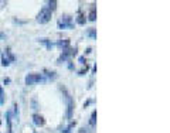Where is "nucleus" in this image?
Masks as SVG:
<instances>
[{"mask_svg":"<svg viewBox=\"0 0 170 133\" xmlns=\"http://www.w3.org/2000/svg\"><path fill=\"white\" fill-rule=\"evenodd\" d=\"M60 89L64 92V98H65V102H67V117L71 119L72 117V111H74V101H72L71 95L68 94V91L65 89L64 86H60Z\"/></svg>","mask_w":170,"mask_h":133,"instance_id":"nucleus-1","label":"nucleus"},{"mask_svg":"<svg viewBox=\"0 0 170 133\" xmlns=\"http://www.w3.org/2000/svg\"><path fill=\"white\" fill-rule=\"evenodd\" d=\"M50 20H51V11L48 10L47 7H42L37 16V22L40 23V24H45V23H48Z\"/></svg>","mask_w":170,"mask_h":133,"instance_id":"nucleus-2","label":"nucleus"},{"mask_svg":"<svg viewBox=\"0 0 170 133\" xmlns=\"http://www.w3.org/2000/svg\"><path fill=\"white\" fill-rule=\"evenodd\" d=\"M58 28H74V23H72V17L68 14H64L58 20Z\"/></svg>","mask_w":170,"mask_h":133,"instance_id":"nucleus-3","label":"nucleus"},{"mask_svg":"<svg viewBox=\"0 0 170 133\" xmlns=\"http://www.w3.org/2000/svg\"><path fill=\"white\" fill-rule=\"evenodd\" d=\"M44 81H45V78L41 74H28L26 77L24 82H26V85H33L36 82H44Z\"/></svg>","mask_w":170,"mask_h":133,"instance_id":"nucleus-4","label":"nucleus"},{"mask_svg":"<svg viewBox=\"0 0 170 133\" xmlns=\"http://www.w3.org/2000/svg\"><path fill=\"white\" fill-rule=\"evenodd\" d=\"M33 122H34L36 126H44V125H45V119H44L41 115L34 113V115H33Z\"/></svg>","mask_w":170,"mask_h":133,"instance_id":"nucleus-5","label":"nucleus"},{"mask_svg":"<svg viewBox=\"0 0 170 133\" xmlns=\"http://www.w3.org/2000/svg\"><path fill=\"white\" fill-rule=\"evenodd\" d=\"M11 112L7 111L6 112V122H7V129H9V133H13V130H11Z\"/></svg>","mask_w":170,"mask_h":133,"instance_id":"nucleus-6","label":"nucleus"},{"mask_svg":"<svg viewBox=\"0 0 170 133\" xmlns=\"http://www.w3.org/2000/svg\"><path fill=\"white\" fill-rule=\"evenodd\" d=\"M88 19H89L91 22H95V20H96V10H95V4H92V7H91V11H89V16H88Z\"/></svg>","mask_w":170,"mask_h":133,"instance_id":"nucleus-7","label":"nucleus"},{"mask_svg":"<svg viewBox=\"0 0 170 133\" xmlns=\"http://www.w3.org/2000/svg\"><path fill=\"white\" fill-rule=\"evenodd\" d=\"M55 45L61 47V48H63V51H64V50H67V48L69 47V41H68V40H61V41H58Z\"/></svg>","mask_w":170,"mask_h":133,"instance_id":"nucleus-8","label":"nucleus"},{"mask_svg":"<svg viewBox=\"0 0 170 133\" xmlns=\"http://www.w3.org/2000/svg\"><path fill=\"white\" fill-rule=\"evenodd\" d=\"M44 74L47 75V77H48V78H50L51 81H54L55 78H57V74H55L54 71H50V69H44Z\"/></svg>","mask_w":170,"mask_h":133,"instance_id":"nucleus-9","label":"nucleus"},{"mask_svg":"<svg viewBox=\"0 0 170 133\" xmlns=\"http://www.w3.org/2000/svg\"><path fill=\"white\" fill-rule=\"evenodd\" d=\"M38 41H40V43H42V44H44V45H45L47 48H53V47H54V44L51 43V41H48L47 38H40Z\"/></svg>","mask_w":170,"mask_h":133,"instance_id":"nucleus-10","label":"nucleus"},{"mask_svg":"<svg viewBox=\"0 0 170 133\" xmlns=\"http://www.w3.org/2000/svg\"><path fill=\"white\" fill-rule=\"evenodd\" d=\"M47 9L50 11H54L55 9H57V1H55V0H50V1H48V7H47Z\"/></svg>","mask_w":170,"mask_h":133,"instance_id":"nucleus-11","label":"nucleus"},{"mask_svg":"<svg viewBox=\"0 0 170 133\" xmlns=\"http://www.w3.org/2000/svg\"><path fill=\"white\" fill-rule=\"evenodd\" d=\"M86 36L91 38H96V28H88L86 30Z\"/></svg>","mask_w":170,"mask_h":133,"instance_id":"nucleus-12","label":"nucleus"},{"mask_svg":"<svg viewBox=\"0 0 170 133\" xmlns=\"http://www.w3.org/2000/svg\"><path fill=\"white\" fill-rule=\"evenodd\" d=\"M6 57H7V58H9V61H14V59H16V57H14V55H13V53H11L10 51V48H7V50H6V54H4Z\"/></svg>","mask_w":170,"mask_h":133,"instance_id":"nucleus-13","label":"nucleus"},{"mask_svg":"<svg viewBox=\"0 0 170 133\" xmlns=\"http://www.w3.org/2000/svg\"><path fill=\"white\" fill-rule=\"evenodd\" d=\"M85 22H86V19H85V16L82 14V13H80V14H78V17H77V23L82 26V24H85Z\"/></svg>","mask_w":170,"mask_h":133,"instance_id":"nucleus-14","label":"nucleus"},{"mask_svg":"<svg viewBox=\"0 0 170 133\" xmlns=\"http://www.w3.org/2000/svg\"><path fill=\"white\" fill-rule=\"evenodd\" d=\"M89 125H91V126H95V125H96V111H94V112H92V115H91Z\"/></svg>","mask_w":170,"mask_h":133,"instance_id":"nucleus-15","label":"nucleus"},{"mask_svg":"<svg viewBox=\"0 0 170 133\" xmlns=\"http://www.w3.org/2000/svg\"><path fill=\"white\" fill-rule=\"evenodd\" d=\"M1 65H3V67H9V65H10V61H9V58L6 57L4 54L1 55Z\"/></svg>","mask_w":170,"mask_h":133,"instance_id":"nucleus-16","label":"nucleus"},{"mask_svg":"<svg viewBox=\"0 0 170 133\" xmlns=\"http://www.w3.org/2000/svg\"><path fill=\"white\" fill-rule=\"evenodd\" d=\"M0 105H4V89L0 86Z\"/></svg>","mask_w":170,"mask_h":133,"instance_id":"nucleus-17","label":"nucleus"},{"mask_svg":"<svg viewBox=\"0 0 170 133\" xmlns=\"http://www.w3.org/2000/svg\"><path fill=\"white\" fill-rule=\"evenodd\" d=\"M31 108L33 109H38V103H37V99H36V98L31 99Z\"/></svg>","mask_w":170,"mask_h":133,"instance_id":"nucleus-18","label":"nucleus"},{"mask_svg":"<svg viewBox=\"0 0 170 133\" xmlns=\"http://www.w3.org/2000/svg\"><path fill=\"white\" fill-rule=\"evenodd\" d=\"M14 117H16L17 120H19V106H17V103H14Z\"/></svg>","mask_w":170,"mask_h":133,"instance_id":"nucleus-19","label":"nucleus"},{"mask_svg":"<svg viewBox=\"0 0 170 133\" xmlns=\"http://www.w3.org/2000/svg\"><path fill=\"white\" fill-rule=\"evenodd\" d=\"M92 102H94V101H92V99H88V101H86V102H85V103H84V108L89 106V105H91V103H92Z\"/></svg>","mask_w":170,"mask_h":133,"instance_id":"nucleus-20","label":"nucleus"},{"mask_svg":"<svg viewBox=\"0 0 170 133\" xmlns=\"http://www.w3.org/2000/svg\"><path fill=\"white\" fill-rule=\"evenodd\" d=\"M78 61H80L81 64H85V62H86V59H85V57H80V58H78Z\"/></svg>","mask_w":170,"mask_h":133,"instance_id":"nucleus-21","label":"nucleus"},{"mask_svg":"<svg viewBox=\"0 0 170 133\" xmlns=\"http://www.w3.org/2000/svg\"><path fill=\"white\" fill-rule=\"evenodd\" d=\"M86 69H88V68H86V67H85V68H82V69H81V71H80V72H78V75H84L85 72H86Z\"/></svg>","mask_w":170,"mask_h":133,"instance_id":"nucleus-22","label":"nucleus"},{"mask_svg":"<svg viewBox=\"0 0 170 133\" xmlns=\"http://www.w3.org/2000/svg\"><path fill=\"white\" fill-rule=\"evenodd\" d=\"M6 38V34L3 31H0V40H4Z\"/></svg>","mask_w":170,"mask_h":133,"instance_id":"nucleus-23","label":"nucleus"},{"mask_svg":"<svg viewBox=\"0 0 170 133\" xmlns=\"http://www.w3.org/2000/svg\"><path fill=\"white\" fill-rule=\"evenodd\" d=\"M80 133H88V129H85V128L80 129Z\"/></svg>","mask_w":170,"mask_h":133,"instance_id":"nucleus-24","label":"nucleus"},{"mask_svg":"<svg viewBox=\"0 0 170 133\" xmlns=\"http://www.w3.org/2000/svg\"><path fill=\"white\" fill-rule=\"evenodd\" d=\"M10 82H11L10 78H6V80H4V84H10Z\"/></svg>","mask_w":170,"mask_h":133,"instance_id":"nucleus-25","label":"nucleus"},{"mask_svg":"<svg viewBox=\"0 0 170 133\" xmlns=\"http://www.w3.org/2000/svg\"><path fill=\"white\" fill-rule=\"evenodd\" d=\"M91 51H92V48H91V47H88V48H86V51H85V53H86V54H89Z\"/></svg>","mask_w":170,"mask_h":133,"instance_id":"nucleus-26","label":"nucleus"},{"mask_svg":"<svg viewBox=\"0 0 170 133\" xmlns=\"http://www.w3.org/2000/svg\"><path fill=\"white\" fill-rule=\"evenodd\" d=\"M3 4H6V1H0V7H3Z\"/></svg>","mask_w":170,"mask_h":133,"instance_id":"nucleus-27","label":"nucleus"}]
</instances>
